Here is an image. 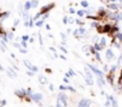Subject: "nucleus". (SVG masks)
<instances>
[{
    "instance_id": "nucleus-1",
    "label": "nucleus",
    "mask_w": 122,
    "mask_h": 107,
    "mask_svg": "<svg viewBox=\"0 0 122 107\" xmlns=\"http://www.w3.org/2000/svg\"><path fill=\"white\" fill-rule=\"evenodd\" d=\"M56 107H67V98L65 94L60 93L56 99Z\"/></svg>"
},
{
    "instance_id": "nucleus-2",
    "label": "nucleus",
    "mask_w": 122,
    "mask_h": 107,
    "mask_svg": "<svg viewBox=\"0 0 122 107\" xmlns=\"http://www.w3.org/2000/svg\"><path fill=\"white\" fill-rule=\"evenodd\" d=\"M83 76H84L85 82H86L89 86H92V85H93V79H92V75H91V73L87 70V68L85 69V74H84Z\"/></svg>"
},
{
    "instance_id": "nucleus-3",
    "label": "nucleus",
    "mask_w": 122,
    "mask_h": 107,
    "mask_svg": "<svg viewBox=\"0 0 122 107\" xmlns=\"http://www.w3.org/2000/svg\"><path fill=\"white\" fill-rule=\"evenodd\" d=\"M87 68H89V69H91V70H92V71H93V73H95V74L97 75V76H103V75H104L102 70H99L98 68L93 67L92 64H87Z\"/></svg>"
},
{
    "instance_id": "nucleus-4",
    "label": "nucleus",
    "mask_w": 122,
    "mask_h": 107,
    "mask_svg": "<svg viewBox=\"0 0 122 107\" xmlns=\"http://www.w3.org/2000/svg\"><path fill=\"white\" fill-rule=\"evenodd\" d=\"M23 63H24V66H25L28 69H30L31 71H34V73H35V71H38V68H37V67H35V66H32L29 61H24Z\"/></svg>"
},
{
    "instance_id": "nucleus-5",
    "label": "nucleus",
    "mask_w": 122,
    "mask_h": 107,
    "mask_svg": "<svg viewBox=\"0 0 122 107\" xmlns=\"http://www.w3.org/2000/svg\"><path fill=\"white\" fill-rule=\"evenodd\" d=\"M30 96H31V99H32L35 102H40V101L43 99V96H42V94H41V93H35V94L32 93Z\"/></svg>"
},
{
    "instance_id": "nucleus-6",
    "label": "nucleus",
    "mask_w": 122,
    "mask_h": 107,
    "mask_svg": "<svg viewBox=\"0 0 122 107\" xmlns=\"http://www.w3.org/2000/svg\"><path fill=\"white\" fill-rule=\"evenodd\" d=\"M90 103L91 101L89 99H81L80 102L78 103V107H90Z\"/></svg>"
},
{
    "instance_id": "nucleus-7",
    "label": "nucleus",
    "mask_w": 122,
    "mask_h": 107,
    "mask_svg": "<svg viewBox=\"0 0 122 107\" xmlns=\"http://www.w3.org/2000/svg\"><path fill=\"white\" fill-rule=\"evenodd\" d=\"M15 94L17 95V96H19V98H23L25 94H26V90L25 89H20V90H16L15 92Z\"/></svg>"
},
{
    "instance_id": "nucleus-8",
    "label": "nucleus",
    "mask_w": 122,
    "mask_h": 107,
    "mask_svg": "<svg viewBox=\"0 0 122 107\" xmlns=\"http://www.w3.org/2000/svg\"><path fill=\"white\" fill-rule=\"evenodd\" d=\"M38 81H40L41 85H47V83H48L46 76H43V75H40V76H38Z\"/></svg>"
},
{
    "instance_id": "nucleus-9",
    "label": "nucleus",
    "mask_w": 122,
    "mask_h": 107,
    "mask_svg": "<svg viewBox=\"0 0 122 107\" xmlns=\"http://www.w3.org/2000/svg\"><path fill=\"white\" fill-rule=\"evenodd\" d=\"M107 58L110 61V60H112L114 58V52L109 49V50H107Z\"/></svg>"
},
{
    "instance_id": "nucleus-10",
    "label": "nucleus",
    "mask_w": 122,
    "mask_h": 107,
    "mask_svg": "<svg viewBox=\"0 0 122 107\" xmlns=\"http://www.w3.org/2000/svg\"><path fill=\"white\" fill-rule=\"evenodd\" d=\"M7 75H9V77H11V79H16V77H17L16 73H15L13 70H11V69L7 70Z\"/></svg>"
},
{
    "instance_id": "nucleus-11",
    "label": "nucleus",
    "mask_w": 122,
    "mask_h": 107,
    "mask_svg": "<svg viewBox=\"0 0 122 107\" xmlns=\"http://www.w3.org/2000/svg\"><path fill=\"white\" fill-rule=\"evenodd\" d=\"M98 85L99 86H104L105 85V81H104L103 76H98Z\"/></svg>"
},
{
    "instance_id": "nucleus-12",
    "label": "nucleus",
    "mask_w": 122,
    "mask_h": 107,
    "mask_svg": "<svg viewBox=\"0 0 122 107\" xmlns=\"http://www.w3.org/2000/svg\"><path fill=\"white\" fill-rule=\"evenodd\" d=\"M30 9H31V4H30V1H26V3H25V5H24V10L28 12Z\"/></svg>"
},
{
    "instance_id": "nucleus-13",
    "label": "nucleus",
    "mask_w": 122,
    "mask_h": 107,
    "mask_svg": "<svg viewBox=\"0 0 122 107\" xmlns=\"http://www.w3.org/2000/svg\"><path fill=\"white\" fill-rule=\"evenodd\" d=\"M110 10H117V5L115 4V3H111V4H109V6H108Z\"/></svg>"
},
{
    "instance_id": "nucleus-14",
    "label": "nucleus",
    "mask_w": 122,
    "mask_h": 107,
    "mask_svg": "<svg viewBox=\"0 0 122 107\" xmlns=\"http://www.w3.org/2000/svg\"><path fill=\"white\" fill-rule=\"evenodd\" d=\"M30 4H31V9L37 7V5H38V0H32V1H31Z\"/></svg>"
},
{
    "instance_id": "nucleus-15",
    "label": "nucleus",
    "mask_w": 122,
    "mask_h": 107,
    "mask_svg": "<svg viewBox=\"0 0 122 107\" xmlns=\"http://www.w3.org/2000/svg\"><path fill=\"white\" fill-rule=\"evenodd\" d=\"M80 5H81L83 7H85V9H86V7H89V3L86 1V0H83V1L80 3Z\"/></svg>"
},
{
    "instance_id": "nucleus-16",
    "label": "nucleus",
    "mask_w": 122,
    "mask_h": 107,
    "mask_svg": "<svg viewBox=\"0 0 122 107\" xmlns=\"http://www.w3.org/2000/svg\"><path fill=\"white\" fill-rule=\"evenodd\" d=\"M99 45H101L102 48H103V46H105V38H104V37H102V38H101V44H99Z\"/></svg>"
},
{
    "instance_id": "nucleus-17",
    "label": "nucleus",
    "mask_w": 122,
    "mask_h": 107,
    "mask_svg": "<svg viewBox=\"0 0 122 107\" xmlns=\"http://www.w3.org/2000/svg\"><path fill=\"white\" fill-rule=\"evenodd\" d=\"M43 25V20H36V26H42Z\"/></svg>"
},
{
    "instance_id": "nucleus-18",
    "label": "nucleus",
    "mask_w": 122,
    "mask_h": 107,
    "mask_svg": "<svg viewBox=\"0 0 122 107\" xmlns=\"http://www.w3.org/2000/svg\"><path fill=\"white\" fill-rule=\"evenodd\" d=\"M62 23L66 25V24L68 23V18H67V17H64V18H62Z\"/></svg>"
},
{
    "instance_id": "nucleus-19",
    "label": "nucleus",
    "mask_w": 122,
    "mask_h": 107,
    "mask_svg": "<svg viewBox=\"0 0 122 107\" xmlns=\"http://www.w3.org/2000/svg\"><path fill=\"white\" fill-rule=\"evenodd\" d=\"M116 38L121 42V40H122V33H117V35H116Z\"/></svg>"
},
{
    "instance_id": "nucleus-20",
    "label": "nucleus",
    "mask_w": 122,
    "mask_h": 107,
    "mask_svg": "<svg viewBox=\"0 0 122 107\" xmlns=\"http://www.w3.org/2000/svg\"><path fill=\"white\" fill-rule=\"evenodd\" d=\"M95 49H96V50H101V49H102V46L97 43V44H95Z\"/></svg>"
},
{
    "instance_id": "nucleus-21",
    "label": "nucleus",
    "mask_w": 122,
    "mask_h": 107,
    "mask_svg": "<svg viewBox=\"0 0 122 107\" xmlns=\"http://www.w3.org/2000/svg\"><path fill=\"white\" fill-rule=\"evenodd\" d=\"M84 13H85V12H84V11H81V10H80V11H78V16H79V17H83V16H84Z\"/></svg>"
},
{
    "instance_id": "nucleus-22",
    "label": "nucleus",
    "mask_w": 122,
    "mask_h": 107,
    "mask_svg": "<svg viewBox=\"0 0 122 107\" xmlns=\"http://www.w3.org/2000/svg\"><path fill=\"white\" fill-rule=\"evenodd\" d=\"M22 46H24V48H28V43H26V40H23V42H22Z\"/></svg>"
},
{
    "instance_id": "nucleus-23",
    "label": "nucleus",
    "mask_w": 122,
    "mask_h": 107,
    "mask_svg": "<svg viewBox=\"0 0 122 107\" xmlns=\"http://www.w3.org/2000/svg\"><path fill=\"white\" fill-rule=\"evenodd\" d=\"M26 74H28L29 76H34V75H35V74H34V71H31V70H28V71H26Z\"/></svg>"
},
{
    "instance_id": "nucleus-24",
    "label": "nucleus",
    "mask_w": 122,
    "mask_h": 107,
    "mask_svg": "<svg viewBox=\"0 0 122 107\" xmlns=\"http://www.w3.org/2000/svg\"><path fill=\"white\" fill-rule=\"evenodd\" d=\"M22 39H23V40H28V39H29V36H28V35H24V36L22 37Z\"/></svg>"
},
{
    "instance_id": "nucleus-25",
    "label": "nucleus",
    "mask_w": 122,
    "mask_h": 107,
    "mask_svg": "<svg viewBox=\"0 0 122 107\" xmlns=\"http://www.w3.org/2000/svg\"><path fill=\"white\" fill-rule=\"evenodd\" d=\"M60 90H67L66 86H60Z\"/></svg>"
},
{
    "instance_id": "nucleus-26",
    "label": "nucleus",
    "mask_w": 122,
    "mask_h": 107,
    "mask_svg": "<svg viewBox=\"0 0 122 107\" xmlns=\"http://www.w3.org/2000/svg\"><path fill=\"white\" fill-rule=\"evenodd\" d=\"M13 46H15V48H17V49H19V48H20V45H19L18 43H15V44H13Z\"/></svg>"
},
{
    "instance_id": "nucleus-27",
    "label": "nucleus",
    "mask_w": 122,
    "mask_h": 107,
    "mask_svg": "<svg viewBox=\"0 0 122 107\" xmlns=\"http://www.w3.org/2000/svg\"><path fill=\"white\" fill-rule=\"evenodd\" d=\"M70 74H71V76H74V75H76V73H74L72 69H70Z\"/></svg>"
},
{
    "instance_id": "nucleus-28",
    "label": "nucleus",
    "mask_w": 122,
    "mask_h": 107,
    "mask_svg": "<svg viewBox=\"0 0 122 107\" xmlns=\"http://www.w3.org/2000/svg\"><path fill=\"white\" fill-rule=\"evenodd\" d=\"M40 16H41V13H37V14L35 16V20H37V19L40 18Z\"/></svg>"
},
{
    "instance_id": "nucleus-29",
    "label": "nucleus",
    "mask_w": 122,
    "mask_h": 107,
    "mask_svg": "<svg viewBox=\"0 0 122 107\" xmlns=\"http://www.w3.org/2000/svg\"><path fill=\"white\" fill-rule=\"evenodd\" d=\"M116 17H117V18H118L120 20H122V13H120V14H117Z\"/></svg>"
},
{
    "instance_id": "nucleus-30",
    "label": "nucleus",
    "mask_w": 122,
    "mask_h": 107,
    "mask_svg": "<svg viewBox=\"0 0 122 107\" xmlns=\"http://www.w3.org/2000/svg\"><path fill=\"white\" fill-rule=\"evenodd\" d=\"M61 38L65 40V39H66V35H65V33H61Z\"/></svg>"
},
{
    "instance_id": "nucleus-31",
    "label": "nucleus",
    "mask_w": 122,
    "mask_h": 107,
    "mask_svg": "<svg viewBox=\"0 0 122 107\" xmlns=\"http://www.w3.org/2000/svg\"><path fill=\"white\" fill-rule=\"evenodd\" d=\"M12 38H13V35L10 32V33H9V39H12Z\"/></svg>"
},
{
    "instance_id": "nucleus-32",
    "label": "nucleus",
    "mask_w": 122,
    "mask_h": 107,
    "mask_svg": "<svg viewBox=\"0 0 122 107\" xmlns=\"http://www.w3.org/2000/svg\"><path fill=\"white\" fill-rule=\"evenodd\" d=\"M64 82H65V83H68V79H67L66 76L64 77Z\"/></svg>"
},
{
    "instance_id": "nucleus-33",
    "label": "nucleus",
    "mask_w": 122,
    "mask_h": 107,
    "mask_svg": "<svg viewBox=\"0 0 122 107\" xmlns=\"http://www.w3.org/2000/svg\"><path fill=\"white\" fill-rule=\"evenodd\" d=\"M91 26H92V27H96V26H97V23H92Z\"/></svg>"
},
{
    "instance_id": "nucleus-34",
    "label": "nucleus",
    "mask_w": 122,
    "mask_h": 107,
    "mask_svg": "<svg viewBox=\"0 0 122 107\" xmlns=\"http://www.w3.org/2000/svg\"><path fill=\"white\" fill-rule=\"evenodd\" d=\"M61 50H62V51H64V52H67V50H66V49H65V48H64V46H61Z\"/></svg>"
},
{
    "instance_id": "nucleus-35",
    "label": "nucleus",
    "mask_w": 122,
    "mask_h": 107,
    "mask_svg": "<svg viewBox=\"0 0 122 107\" xmlns=\"http://www.w3.org/2000/svg\"><path fill=\"white\" fill-rule=\"evenodd\" d=\"M83 51H87V46H83Z\"/></svg>"
},
{
    "instance_id": "nucleus-36",
    "label": "nucleus",
    "mask_w": 122,
    "mask_h": 107,
    "mask_svg": "<svg viewBox=\"0 0 122 107\" xmlns=\"http://www.w3.org/2000/svg\"><path fill=\"white\" fill-rule=\"evenodd\" d=\"M19 50H20V52H23V54H25V52H26V50H23V49H20V48H19Z\"/></svg>"
},
{
    "instance_id": "nucleus-37",
    "label": "nucleus",
    "mask_w": 122,
    "mask_h": 107,
    "mask_svg": "<svg viewBox=\"0 0 122 107\" xmlns=\"http://www.w3.org/2000/svg\"><path fill=\"white\" fill-rule=\"evenodd\" d=\"M65 76H66V77H70V76H71V74H70V71H68V73H66V75H65Z\"/></svg>"
},
{
    "instance_id": "nucleus-38",
    "label": "nucleus",
    "mask_w": 122,
    "mask_h": 107,
    "mask_svg": "<svg viewBox=\"0 0 122 107\" xmlns=\"http://www.w3.org/2000/svg\"><path fill=\"white\" fill-rule=\"evenodd\" d=\"M49 88H50V90H53L54 89V86L53 85H49Z\"/></svg>"
},
{
    "instance_id": "nucleus-39",
    "label": "nucleus",
    "mask_w": 122,
    "mask_h": 107,
    "mask_svg": "<svg viewBox=\"0 0 122 107\" xmlns=\"http://www.w3.org/2000/svg\"><path fill=\"white\" fill-rule=\"evenodd\" d=\"M5 103H6V100H3V101H1V106H4Z\"/></svg>"
},
{
    "instance_id": "nucleus-40",
    "label": "nucleus",
    "mask_w": 122,
    "mask_h": 107,
    "mask_svg": "<svg viewBox=\"0 0 122 107\" xmlns=\"http://www.w3.org/2000/svg\"><path fill=\"white\" fill-rule=\"evenodd\" d=\"M70 12L71 13H74V9H70Z\"/></svg>"
},
{
    "instance_id": "nucleus-41",
    "label": "nucleus",
    "mask_w": 122,
    "mask_h": 107,
    "mask_svg": "<svg viewBox=\"0 0 122 107\" xmlns=\"http://www.w3.org/2000/svg\"><path fill=\"white\" fill-rule=\"evenodd\" d=\"M46 29H47V30H50V26H49V25L47 24V25H46Z\"/></svg>"
},
{
    "instance_id": "nucleus-42",
    "label": "nucleus",
    "mask_w": 122,
    "mask_h": 107,
    "mask_svg": "<svg viewBox=\"0 0 122 107\" xmlns=\"http://www.w3.org/2000/svg\"><path fill=\"white\" fill-rule=\"evenodd\" d=\"M0 70H4V68H3V66H0Z\"/></svg>"
},
{
    "instance_id": "nucleus-43",
    "label": "nucleus",
    "mask_w": 122,
    "mask_h": 107,
    "mask_svg": "<svg viewBox=\"0 0 122 107\" xmlns=\"http://www.w3.org/2000/svg\"><path fill=\"white\" fill-rule=\"evenodd\" d=\"M109 1H111V3H115V1H116V0H109Z\"/></svg>"
},
{
    "instance_id": "nucleus-44",
    "label": "nucleus",
    "mask_w": 122,
    "mask_h": 107,
    "mask_svg": "<svg viewBox=\"0 0 122 107\" xmlns=\"http://www.w3.org/2000/svg\"><path fill=\"white\" fill-rule=\"evenodd\" d=\"M120 1H121V3H122V0H120Z\"/></svg>"
},
{
    "instance_id": "nucleus-45",
    "label": "nucleus",
    "mask_w": 122,
    "mask_h": 107,
    "mask_svg": "<svg viewBox=\"0 0 122 107\" xmlns=\"http://www.w3.org/2000/svg\"><path fill=\"white\" fill-rule=\"evenodd\" d=\"M48 107H51V106H48Z\"/></svg>"
}]
</instances>
